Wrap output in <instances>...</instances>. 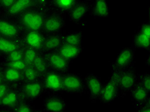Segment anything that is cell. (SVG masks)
Wrapping results in <instances>:
<instances>
[{
	"label": "cell",
	"mask_w": 150,
	"mask_h": 112,
	"mask_svg": "<svg viewBox=\"0 0 150 112\" xmlns=\"http://www.w3.org/2000/svg\"><path fill=\"white\" fill-rule=\"evenodd\" d=\"M48 10L47 5L37 6L23 13L15 19L21 26L23 31H42L44 19Z\"/></svg>",
	"instance_id": "cell-1"
},
{
	"label": "cell",
	"mask_w": 150,
	"mask_h": 112,
	"mask_svg": "<svg viewBox=\"0 0 150 112\" xmlns=\"http://www.w3.org/2000/svg\"><path fill=\"white\" fill-rule=\"evenodd\" d=\"M66 26V20L64 15L49 9L44 19L42 32L45 35L62 33Z\"/></svg>",
	"instance_id": "cell-2"
},
{
	"label": "cell",
	"mask_w": 150,
	"mask_h": 112,
	"mask_svg": "<svg viewBox=\"0 0 150 112\" xmlns=\"http://www.w3.org/2000/svg\"><path fill=\"white\" fill-rule=\"evenodd\" d=\"M138 81L137 69L133 66L119 70L118 87L119 97H125Z\"/></svg>",
	"instance_id": "cell-3"
},
{
	"label": "cell",
	"mask_w": 150,
	"mask_h": 112,
	"mask_svg": "<svg viewBox=\"0 0 150 112\" xmlns=\"http://www.w3.org/2000/svg\"><path fill=\"white\" fill-rule=\"evenodd\" d=\"M64 93L69 94H85L87 92L84 77L72 72L63 74Z\"/></svg>",
	"instance_id": "cell-4"
},
{
	"label": "cell",
	"mask_w": 150,
	"mask_h": 112,
	"mask_svg": "<svg viewBox=\"0 0 150 112\" xmlns=\"http://www.w3.org/2000/svg\"><path fill=\"white\" fill-rule=\"evenodd\" d=\"M119 70H112L110 79L104 84L99 102L103 104H110L119 97L118 77Z\"/></svg>",
	"instance_id": "cell-5"
},
{
	"label": "cell",
	"mask_w": 150,
	"mask_h": 112,
	"mask_svg": "<svg viewBox=\"0 0 150 112\" xmlns=\"http://www.w3.org/2000/svg\"><path fill=\"white\" fill-rule=\"evenodd\" d=\"M44 92L47 94L62 95L64 93L63 74L50 69L41 79Z\"/></svg>",
	"instance_id": "cell-6"
},
{
	"label": "cell",
	"mask_w": 150,
	"mask_h": 112,
	"mask_svg": "<svg viewBox=\"0 0 150 112\" xmlns=\"http://www.w3.org/2000/svg\"><path fill=\"white\" fill-rule=\"evenodd\" d=\"M39 5H47L40 0H16V1L1 13L9 18L16 19L28 10Z\"/></svg>",
	"instance_id": "cell-7"
},
{
	"label": "cell",
	"mask_w": 150,
	"mask_h": 112,
	"mask_svg": "<svg viewBox=\"0 0 150 112\" xmlns=\"http://www.w3.org/2000/svg\"><path fill=\"white\" fill-rule=\"evenodd\" d=\"M23 30L15 19L3 14L0 15V36L18 38L21 37Z\"/></svg>",
	"instance_id": "cell-8"
},
{
	"label": "cell",
	"mask_w": 150,
	"mask_h": 112,
	"mask_svg": "<svg viewBox=\"0 0 150 112\" xmlns=\"http://www.w3.org/2000/svg\"><path fill=\"white\" fill-rule=\"evenodd\" d=\"M136 49L132 46L123 47L120 50L116 59L112 63V70H121L132 66L135 62Z\"/></svg>",
	"instance_id": "cell-9"
},
{
	"label": "cell",
	"mask_w": 150,
	"mask_h": 112,
	"mask_svg": "<svg viewBox=\"0 0 150 112\" xmlns=\"http://www.w3.org/2000/svg\"><path fill=\"white\" fill-rule=\"evenodd\" d=\"M19 87L25 99L31 103L41 97L44 93L41 80L33 82H23Z\"/></svg>",
	"instance_id": "cell-10"
},
{
	"label": "cell",
	"mask_w": 150,
	"mask_h": 112,
	"mask_svg": "<svg viewBox=\"0 0 150 112\" xmlns=\"http://www.w3.org/2000/svg\"><path fill=\"white\" fill-rule=\"evenodd\" d=\"M50 69L64 74L69 72L71 62L61 56L56 51L43 53Z\"/></svg>",
	"instance_id": "cell-11"
},
{
	"label": "cell",
	"mask_w": 150,
	"mask_h": 112,
	"mask_svg": "<svg viewBox=\"0 0 150 112\" xmlns=\"http://www.w3.org/2000/svg\"><path fill=\"white\" fill-rule=\"evenodd\" d=\"M44 34L40 30H26L24 31L21 37L24 45L41 52L44 40Z\"/></svg>",
	"instance_id": "cell-12"
},
{
	"label": "cell",
	"mask_w": 150,
	"mask_h": 112,
	"mask_svg": "<svg viewBox=\"0 0 150 112\" xmlns=\"http://www.w3.org/2000/svg\"><path fill=\"white\" fill-rule=\"evenodd\" d=\"M25 99L19 86L13 87L0 102V111H10L20 102Z\"/></svg>",
	"instance_id": "cell-13"
},
{
	"label": "cell",
	"mask_w": 150,
	"mask_h": 112,
	"mask_svg": "<svg viewBox=\"0 0 150 112\" xmlns=\"http://www.w3.org/2000/svg\"><path fill=\"white\" fill-rule=\"evenodd\" d=\"M91 0H80L67 13L68 18L74 25H79L89 13Z\"/></svg>",
	"instance_id": "cell-14"
},
{
	"label": "cell",
	"mask_w": 150,
	"mask_h": 112,
	"mask_svg": "<svg viewBox=\"0 0 150 112\" xmlns=\"http://www.w3.org/2000/svg\"><path fill=\"white\" fill-rule=\"evenodd\" d=\"M66 108V102L60 95L47 94L43 99V111L63 112Z\"/></svg>",
	"instance_id": "cell-15"
},
{
	"label": "cell",
	"mask_w": 150,
	"mask_h": 112,
	"mask_svg": "<svg viewBox=\"0 0 150 112\" xmlns=\"http://www.w3.org/2000/svg\"><path fill=\"white\" fill-rule=\"evenodd\" d=\"M87 91L89 92V100L98 101L100 97L104 84L101 82L98 76L94 74H88L84 77Z\"/></svg>",
	"instance_id": "cell-16"
},
{
	"label": "cell",
	"mask_w": 150,
	"mask_h": 112,
	"mask_svg": "<svg viewBox=\"0 0 150 112\" xmlns=\"http://www.w3.org/2000/svg\"><path fill=\"white\" fill-rule=\"evenodd\" d=\"M25 47L21 37L12 38L0 36V53L3 56L8 53Z\"/></svg>",
	"instance_id": "cell-17"
},
{
	"label": "cell",
	"mask_w": 150,
	"mask_h": 112,
	"mask_svg": "<svg viewBox=\"0 0 150 112\" xmlns=\"http://www.w3.org/2000/svg\"><path fill=\"white\" fill-rule=\"evenodd\" d=\"M89 13L96 18H107L110 14L107 0H92Z\"/></svg>",
	"instance_id": "cell-18"
},
{
	"label": "cell",
	"mask_w": 150,
	"mask_h": 112,
	"mask_svg": "<svg viewBox=\"0 0 150 112\" xmlns=\"http://www.w3.org/2000/svg\"><path fill=\"white\" fill-rule=\"evenodd\" d=\"M56 51L69 62L79 58L83 53L82 45H70L62 44Z\"/></svg>",
	"instance_id": "cell-19"
},
{
	"label": "cell",
	"mask_w": 150,
	"mask_h": 112,
	"mask_svg": "<svg viewBox=\"0 0 150 112\" xmlns=\"http://www.w3.org/2000/svg\"><path fill=\"white\" fill-rule=\"evenodd\" d=\"M80 0H47V6L50 10L62 14H67L71 8Z\"/></svg>",
	"instance_id": "cell-20"
},
{
	"label": "cell",
	"mask_w": 150,
	"mask_h": 112,
	"mask_svg": "<svg viewBox=\"0 0 150 112\" xmlns=\"http://www.w3.org/2000/svg\"><path fill=\"white\" fill-rule=\"evenodd\" d=\"M63 44L62 34L54 33L45 35L41 52L47 53L57 51Z\"/></svg>",
	"instance_id": "cell-21"
},
{
	"label": "cell",
	"mask_w": 150,
	"mask_h": 112,
	"mask_svg": "<svg viewBox=\"0 0 150 112\" xmlns=\"http://www.w3.org/2000/svg\"><path fill=\"white\" fill-rule=\"evenodd\" d=\"M2 68L4 81L12 85V86H19L24 82L23 71L3 67Z\"/></svg>",
	"instance_id": "cell-22"
},
{
	"label": "cell",
	"mask_w": 150,
	"mask_h": 112,
	"mask_svg": "<svg viewBox=\"0 0 150 112\" xmlns=\"http://www.w3.org/2000/svg\"><path fill=\"white\" fill-rule=\"evenodd\" d=\"M132 47L135 49L150 51V37L144 35L139 31L136 32L132 38Z\"/></svg>",
	"instance_id": "cell-23"
},
{
	"label": "cell",
	"mask_w": 150,
	"mask_h": 112,
	"mask_svg": "<svg viewBox=\"0 0 150 112\" xmlns=\"http://www.w3.org/2000/svg\"><path fill=\"white\" fill-rule=\"evenodd\" d=\"M32 66L38 73L40 80L46 75V73L50 70V66L47 63L46 57L42 52H39L36 56Z\"/></svg>",
	"instance_id": "cell-24"
},
{
	"label": "cell",
	"mask_w": 150,
	"mask_h": 112,
	"mask_svg": "<svg viewBox=\"0 0 150 112\" xmlns=\"http://www.w3.org/2000/svg\"><path fill=\"white\" fill-rule=\"evenodd\" d=\"M129 94L133 100L135 101V103H141L150 97L149 92L142 85L139 81L132 88Z\"/></svg>",
	"instance_id": "cell-25"
},
{
	"label": "cell",
	"mask_w": 150,
	"mask_h": 112,
	"mask_svg": "<svg viewBox=\"0 0 150 112\" xmlns=\"http://www.w3.org/2000/svg\"><path fill=\"white\" fill-rule=\"evenodd\" d=\"M83 32L77 30L66 34H62L63 44L70 45H82Z\"/></svg>",
	"instance_id": "cell-26"
},
{
	"label": "cell",
	"mask_w": 150,
	"mask_h": 112,
	"mask_svg": "<svg viewBox=\"0 0 150 112\" xmlns=\"http://www.w3.org/2000/svg\"><path fill=\"white\" fill-rule=\"evenodd\" d=\"M40 52L30 47H23V61L27 66H32L36 56Z\"/></svg>",
	"instance_id": "cell-27"
},
{
	"label": "cell",
	"mask_w": 150,
	"mask_h": 112,
	"mask_svg": "<svg viewBox=\"0 0 150 112\" xmlns=\"http://www.w3.org/2000/svg\"><path fill=\"white\" fill-rule=\"evenodd\" d=\"M23 74L24 82H33L40 80L38 73L32 66H27L23 70Z\"/></svg>",
	"instance_id": "cell-28"
},
{
	"label": "cell",
	"mask_w": 150,
	"mask_h": 112,
	"mask_svg": "<svg viewBox=\"0 0 150 112\" xmlns=\"http://www.w3.org/2000/svg\"><path fill=\"white\" fill-rule=\"evenodd\" d=\"M10 111L13 112H36L39 111L32 104L31 102L27 100H23L13 107Z\"/></svg>",
	"instance_id": "cell-29"
},
{
	"label": "cell",
	"mask_w": 150,
	"mask_h": 112,
	"mask_svg": "<svg viewBox=\"0 0 150 112\" xmlns=\"http://www.w3.org/2000/svg\"><path fill=\"white\" fill-rule=\"evenodd\" d=\"M0 64L3 67L11 68V69L23 71L27 66L26 63L23 60L19 61H4L0 62Z\"/></svg>",
	"instance_id": "cell-30"
},
{
	"label": "cell",
	"mask_w": 150,
	"mask_h": 112,
	"mask_svg": "<svg viewBox=\"0 0 150 112\" xmlns=\"http://www.w3.org/2000/svg\"><path fill=\"white\" fill-rule=\"evenodd\" d=\"M4 61L23 60V48L18 49L3 55Z\"/></svg>",
	"instance_id": "cell-31"
},
{
	"label": "cell",
	"mask_w": 150,
	"mask_h": 112,
	"mask_svg": "<svg viewBox=\"0 0 150 112\" xmlns=\"http://www.w3.org/2000/svg\"><path fill=\"white\" fill-rule=\"evenodd\" d=\"M138 81L150 93V73L146 72L138 74Z\"/></svg>",
	"instance_id": "cell-32"
},
{
	"label": "cell",
	"mask_w": 150,
	"mask_h": 112,
	"mask_svg": "<svg viewBox=\"0 0 150 112\" xmlns=\"http://www.w3.org/2000/svg\"><path fill=\"white\" fill-rule=\"evenodd\" d=\"M134 106L139 112H150V97L141 103H135Z\"/></svg>",
	"instance_id": "cell-33"
},
{
	"label": "cell",
	"mask_w": 150,
	"mask_h": 112,
	"mask_svg": "<svg viewBox=\"0 0 150 112\" xmlns=\"http://www.w3.org/2000/svg\"><path fill=\"white\" fill-rule=\"evenodd\" d=\"M13 87L15 86H12L6 81H3L2 83L0 84V102Z\"/></svg>",
	"instance_id": "cell-34"
},
{
	"label": "cell",
	"mask_w": 150,
	"mask_h": 112,
	"mask_svg": "<svg viewBox=\"0 0 150 112\" xmlns=\"http://www.w3.org/2000/svg\"><path fill=\"white\" fill-rule=\"evenodd\" d=\"M16 0H0V11L4 12Z\"/></svg>",
	"instance_id": "cell-35"
},
{
	"label": "cell",
	"mask_w": 150,
	"mask_h": 112,
	"mask_svg": "<svg viewBox=\"0 0 150 112\" xmlns=\"http://www.w3.org/2000/svg\"><path fill=\"white\" fill-rule=\"evenodd\" d=\"M139 31L144 35L150 37V23L149 21L143 23L139 29Z\"/></svg>",
	"instance_id": "cell-36"
},
{
	"label": "cell",
	"mask_w": 150,
	"mask_h": 112,
	"mask_svg": "<svg viewBox=\"0 0 150 112\" xmlns=\"http://www.w3.org/2000/svg\"><path fill=\"white\" fill-rule=\"evenodd\" d=\"M4 81V77H3V68L0 65V84L2 83Z\"/></svg>",
	"instance_id": "cell-37"
},
{
	"label": "cell",
	"mask_w": 150,
	"mask_h": 112,
	"mask_svg": "<svg viewBox=\"0 0 150 112\" xmlns=\"http://www.w3.org/2000/svg\"><path fill=\"white\" fill-rule=\"evenodd\" d=\"M144 65L146 66H147V67H149L150 66V55L148 56L147 59H146V62L144 63Z\"/></svg>",
	"instance_id": "cell-38"
},
{
	"label": "cell",
	"mask_w": 150,
	"mask_h": 112,
	"mask_svg": "<svg viewBox=\"0 0 150 112\" xmlns=\"http://www.w3.org/2000/svg\"><path fill=\"white\" fill-rule=\"evenodd\" d=\"M40 1H42V2H44L46 3H47V0H40Z\"/></svg>",
	"instance_id": "cell-39"
},
{
	"label": "cell",
	"mask_w": 150,
	"mask_h": 112,
	"mask_svg": "<svg viewBox=\"0 0 150 112\" xmlns=\"http://www.w3.org/2000/svg\"><path fill=\"white\" fill-rule=\"evenodd\" d=\"M3 56V55H1V53H0V59H1V58Z\"/></svg>",
	"instance_id": "cell-40"
},
{
	"label": "cell",
	"mask_w": 150,
	"mask_h": 112,
	"mask_svg": "<svg viewBox=\"0 0 150 112\" xmlns=\"http://www.w3.org/2000/svg\"><path fill=\"white\" fill-rule=\"evenodd\" d=\"M1 11H0V15H1Z\"/></svg>",
	"instance_id": "cell-41"
}]
</instances>
